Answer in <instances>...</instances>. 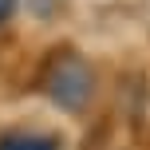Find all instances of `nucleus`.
Returning <instances> with one entry per match:
<instances>
[{"label": "nucleus", "instance_id": "obj_2", "mask_svg": "<svg viewBox=\"0 0 150 150\" xmlns=\"http://www.w3.org/2000/svg\"><path fill=\"white\" fill-rule=\"evenodd\" d=\"M0 150H63V138L44 127H8L0 130Z\"/></svg>", "mask_w": 150, "mask_h": 150}, {"label": "nucleus", "instance_id": "obj_1", "mask_svg": "<svg viewBox=\"0 0 150 150\" xmlns=\"http://www.w3.org/2000/svg\"><path fill=\"white\" fill-rule=\"evenodd\" d=\"M36 91L55 107V111L67 115H83L95 99V67L87 63V55L75 52L71 44H59L44 55L40 63V79Z\"/></svg>", "mask_w": 150, "mask_h": 150}, {"label": "nucleus", "instance_id": "obj_3", "mask_svg": "<svg viewBox=\"0 0 150 150\" xmlns=\"http://www.w3.org/2000/svg\"><path fill=\"white\" fill-rule=\"evenodd\" d=\"M12 16H16V0H0V28H4Z\"/></svg>", "mask_w": 150, "mask_h": 150}]
</instances>
